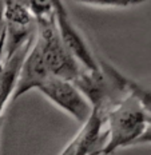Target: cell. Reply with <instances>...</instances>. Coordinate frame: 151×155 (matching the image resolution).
I'll return each instance as SVG.
<instances>
[{"mask_svg": "<svg viewBox=\"0 0 151 155\" xmlns=\"http://www.w3.org/2000/svg\"><path fill=\"white\" fill-rule=\"evenodd\" d=\"M28 5L38 25V43L52 76L74 82L83 67L67 50L60 38L52 2L32 0L28 2Z\"/></svg>", "mask_w": 151, "mask_h": 155, "instance_id": "cell-1", "label": "cell"}, {"mask_svg": "<svg viewBox=\"0 0 151 155\" xmlns=\"http://www.w3.org/2000/svg\"><path fill=\"white\" fill-rule=\"evenodd\" d=\"M104 115L107 143L103 155H110L119 148L134 146L146 130L149 118L139 103L128 95L112 104Z\"/></svg>", "mask_w": 151, "mask_h": 155, "instance_id": "cell-2", "label": "cell"}, {"mask_svg": "<svg viewBox=\"0 0 151 155\" xmlns=\"http://www.w3.org/2000/svg\"><path fill=\"white\" fill-rule=\"evenodd\" d=\"M5 18V47L4 62L24 47L38 35V25L28 2L7 0L4 8Z\"/></svg>", "mask_w": 151, "mask_h": 155, "instance_id": "cell-3", "label": "cell"}, {"mask_svg": "<svg viewBox=\"0 0 151 155\" xmlns=\"http://www.w3.org/2000/svg\"><path fill=\"white\" fill-rule=\"evenodd\" d=\"M39 92L80 124H84L94 111L75 83L62 78L51 76L39 88Z\"/></svg>", "mask_w": 151, "mask_h": 155, "instance_id": "cell-4", "label": "cell"}, {"mask_svg": "<svg viewBox=\"0 0 151 155\" xmlns=\"http://www.w3.org/2000/svg\"><path fill=\"white\" fill-rule=\"evenodd\" d=\"M54 9H55V19L59 35L62 38L64 46L71 52V55L78 60V63L87 71H98L99 67L98 58L90 50L87 41L79 32L76 25L74 24L71 16L66 8V4L60 0H54Z\"/></svg>", "mask_w": 151, "mask_h": 155, "instance_id": "cell-5", "label": "cell"}, {"mask_svg": "<svg viewBox=\"0 0 151 155\" xmlns=\"http://www.w3.org/2000/svg\"><path fill=\"white\" fill-rule=\"evenodd\" d=\"M104 114V110L94 108L88 120L82 124L78 134L59 155H103L107 143Z\"/></svg>", "mask_w": 151, "mask_h": 155, "instance_id": "cell-6", "label": "cell"}, {"mask_svg": "<svg viewBox=\"0 0 151 155\" xmlns=\"http://www.w3.org/2000/svg\"><path fill=\"white\" fill-rule=\"evenodd\" d=\"M51 76H52V74H51L46 63V59L43 56V52H41V48L38 43L36 36L34 46H32L30 52L25 56L23 64H21L16 88L11 102L18 101L20 96H23L24 94H27L31 90H38L39 91V88Z\"/></svg>", "mask_w": 151, "mask_h": 155, "instance_id": "cell-7", "label": "cell"}, {"mask_svg": "<svg viewBox=\"0 0 151 155\" xmlns=\"http://www.w3.org/2000/svg\"><path fill=\"white\" fill-rule=\"evenodd\" d=\"M98 62H99V66H100L102 71L110 79L114 80L115 84L123 91L124 95L134 98L139 103L140 107L146 111V114L151 116V87L142 84V83L128 78L122 71L118 70L114 64L107 62V60L98 59Z\"/></svg>", "mask_w": 151, "mask_h": 155, "instance_id": "cell-8", "label": "cell"}, {"mask_svg": "<svg viewBox=\"0 0 151 155\" xmlns=\"http://www.w3.org/2000/svg\"><path fill=\"white\" fill-rule=\"evenodd\" d=\"M36 36L28 41L24 47H21L11 59L5 60L2 70H0V116H2L3 111H4L5 106L8 103H11V99L14 96V92L16 88V83H18L21 64H23L27 54L30 52V50L34 46Z\"/></svg>", "mask_w": 151, "mask_h": 155, "instance_id": "cell-9", "label": "cell"}, {"mask_svg": "<svg viewBox=\"0 0 151 155\" xmlns=\"http://www.w3.org/2000/svg\"><path fill=\"white\" fill-rule=\"evenodd\" d=\"M84 5H92L95 8H107V9H123L131 8L135 5L143 4V2H136V0H86L80 2Z\"/></svg>", "mask_w": 151, "mask_h": 155, "instance_id": "cell-10", "label": "cell"}, {"mask_svg": "<svg viewBox=\"0 0 151 155\" xmlns=\"http://www.w3.org/2000/svg\"><path fill=\"white\" fill-rule=\"evenodd\" d=\"M5 2H0V70L4 64V47H5Z\"/></svg>", "mask_w": 151, "mask_h": 155, "instance_id": "cell-11", "label": "cell"}, {"mask_svg": "<svg viewBox=\"0 0 151 155\" xmlns=\"http://www.w3.org/2000/svg\"><path fill=\"white\" fill-rule=\"evenodd\" d=\"M147 143H151V116L149 115V118H147V126H146V130L142 135H140V138L135 142V144L134 146H139V144H147Z\"/></svg>", "mask_w": 151, "mask_h": 155, "instance_id": "cell-12", "label": "cell"}]
</instances>
